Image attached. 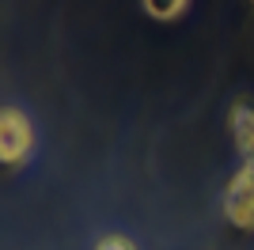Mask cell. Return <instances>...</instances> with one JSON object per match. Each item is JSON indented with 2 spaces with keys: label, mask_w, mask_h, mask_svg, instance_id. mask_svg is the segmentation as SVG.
Listing matches in <instances>:
<instances>
[{
  "label": "cell",
  "mask_w": 254,
  "mask_h": 250,
  "mask_svg": "<svg viewBox=\"0 0 254 250\" xmlns=\"http://www.w3.org/2000/svg\"><path fill=\"white\" fill-rule=\"evenodd\" d=\"M95 250H137L129 239H122V235H106V239L95 243Z\"/></svg>",
  "instance_id": "cell-5"
},
{
  "label": "cell",
  "mask_w": 254,
  "mask_h": 250,
  "mask_svg": "<svg viewBox=\"0 0 254 250\" xmlns=\"http://www.w3.org/2000/svg\"><path fill=\"white\" fill-rule=\"evenodd\" d=\"M224 216L232 220L235 228L251 231L254 228V163L243 159V167L235 171V178L228 182L224 193Z\"/></svg>",
  "instance_id": "cell-2"
},
{
  "label": "cell",
  "mask_w": 254,
  "mask_h": 250,
  "mask_svg": "<svg viewBox=\"0 0 254 250\" xmlns=\"http://www.w3.org/2000/svg\"><path fill=\"white\" fill-rule=\"evenodd\" d=\"M31 148H34V129H31V122H27V114L4 106V110H0V163L4 167L27 163Z\"/></svg>",
  "instance_id": "cell-1"
},
{
  "label": "cell",
  "mask_w": 254,
  "mask_h": 250,
  "mask_svg": "<svg viewBox=\"0 0 254 250\" xmlns=\"http://www.w3.org/2000/svg\"><path fill=\"white\" fill-rule=\"evenodd\" d=\"M144 11L156 15V19H179V15L190 11V4H186V0H179V4H144Z\"/></svg>",
  "instance_id": "cell-4"
},
{
  "label": "cell",
  "mask_w": 254,
  "mask_h": 250,
  "mask_svg": "<svg viewBox=\"0 0 254 250\" xmlns=\"http://www.w3.org/2000/svg\"><path fill=\"white\" fill-rule=\"evenodd\" d=\"M232 136L243 152V159H254V103L251 99L232 106Z\"/></svg>",
  "instance_id": "cell-3"
}]
</instances>
